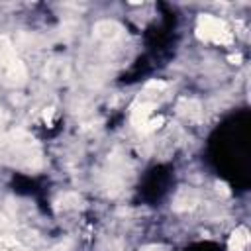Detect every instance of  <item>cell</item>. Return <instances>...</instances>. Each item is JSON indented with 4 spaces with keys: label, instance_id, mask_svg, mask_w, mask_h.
Segmentation results:
<instances>
[{
    "label": "cell",
    "instance_id": "9c48e42d",
    "mask_svg": "<svg viewBox=\"0 0 251 251\" xmlns=\"http://www.w3.org/2000/svg\"><path fill=\"white\" fill-rule=\"evenodd\" d=\"M247 245H249V229L243 227V226L233 229V233L227 241V249L229 251H245Z\"/></svg>",
    "mask_w": 251,
    "mask_h": 251
},
{
    "label": "cell",
    "instance_id": "ba28073f",
    "mask_svg": "<svg viewBox=\"0 0 251 251\" xmlns=\"http://www.w3.org/2000/svg\"><path fill=\"white\" fill-rule=\"evenodd\" d=\"M153 110H155V104L153 102H141V104L133 106V110H131V124L137 129H141V126L149 120V116L153 114Z\"/></svg>",
    "mask_w": 251,
    "mask_h": 251
},
{
    "label": "cell",
    "instance_id": "8992f818",
    "mask_svg": "<svg viewBox=\"0 0 251 251\" xmlns=\"http://www.w3.org/2000/svg\"><path fill=\"white\" fill-rule=\"evenodd\" d=\"M202 198L198 196V192H194V190H190V188H182L176 196H175V200H173V208L176 210V212H194V210H198V208H202Z\"/></svg>",
    "mask_w": 251,
    "mask_h": 251
},
{
    "label": "cell",
    "instance_id": "3957f363",
    "mask_svg": "<svg viewBox=\"0 0 251 251\" xmlns=\"http://www.w3.org/2000/svg\"><path fill=\"white\" fill-rule=\"evenodd\" d=\"M196 35L202 41H212L218 45H229L233 41V33L227 24L212 14H202L196 22Z\"/></svg>",
    "mask_w": 251,
    "mask_h": 251
},
{
    "label": "cell",
    "instance_id": "5b68a950",
    "mask_svg": "<svg viewBox=\"0 0 251 251\" xmlns=\"http://www.w3.org/2000/svg\"><path fill=\"white\" fill-rule=\"evenodd\" d=\"M92 35L102 43H116L124 37V27L114 20H100L94 24Z\"/></svg>",
    "mask_w": 251,
    "mask_h": 251
},
{
    "label": "cell",
    "instance_id": "52a82bcc",
    "mask_svg": "<svg viewBox=\"0 0 251 251\" xmlns=\"http://www.w3.org/2000/svg\"><path fill=\"white\" fill-rule=\"evenodd\" d=\"M43 75L51 82H65L71 78V65L67 61H61V59L49 61L43 69Z\"/></svg>",
    "mask_w": 251,
    "mask_h": 251
},
{
    "label": "cell",
    "instance_id": "7a4b0ae2",
    "mask_svg": "<svg viewBox=\"0 0 251 251\" xmlns=\"http://www.w3.org/2000/svg\"><path fill=\"white\" fill-rule=\"evenodd\" d=\"M0 78L8 86H22L27 80V69L6 35H0Z\"/></svg>",
    "mask_w": 251,
    "mask_h": 251
},
{
    "label": "cell",
    "instance_id": "7c38bea8",
    "mask_svg": "<svg viewBox=\"0 0 251 251\" xmlns=\"http://www.w3.org/2000/svg\"><path fill=\"white\" fill-rule=\"evenodd\" d=\"M6 124V112L0 108V129H2V126Z\"/></svg>",
    "mask_w": 251,
    "mask_h": 251
},
{
    "label": "cell",
    "instance_id": "30bf717a",
    "mask_svg": "<svg viewBox=\"0 0 251 251\" xmlns=\"http://www.w3.org/2000/svg\"><path fill=\"white\" fill-rule=\"evenodd\" d=\"M178 114H182L184 118L192 120V118H198L200 116V102L198 100H192V98H182L176 106Z\"/></svg>",
    "mask_w": 251,
    "mask_h": 251
},
{
    "label": "cell",
    "instance_id": "6da1fadb",
    "mask_svg": "<svg viewBox=\"0 0 251 251\" xmlns=\"http://www.w3.org/2000/svg\"><path fill=\"white\" fill-rule=\"evenodd\" d=\"M0 155L6 163L24 171H35L41 167V147L35 137L24 129H12L2 135Z\"/></svg>",
    "mask_w": 251,
    "mask_h": 251
},
{
    "label": "cell",
    "instance_id": "8fae6325",
    "mask_svg": "<svg viewBox=\"0 0 251 251\" xmlns=\"http://www.w3.org/2000/svg\"><path fill=\"white\" fill-rule=\"evenodd\" d=\"M161 124H163V118H155V120H147L143 126H141V133H149V131H155L157 127H161Z\"/></svg>",
    "mask_w": 251,
    "mask_h": 251
},
{
    "label": "cell",
    "instance_id": "277c9868",
    "mask_svg": "<svg viewBox=\"0 0 251 251\" xmlns=\"http://www.w3.org/2000/svg\"><path fill=\"white\" fill-rule=\"evenodd\" d=\"M39 243L35 231H20L8 233L0 237V251H31Z\"/></svg>",
    "mask_w": 251,
    "mask_h": 251
}]
</instances>
